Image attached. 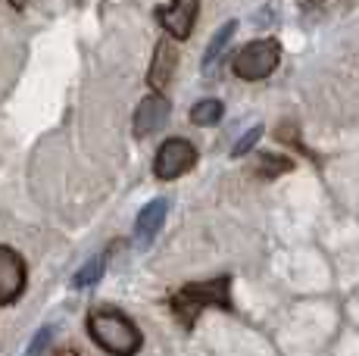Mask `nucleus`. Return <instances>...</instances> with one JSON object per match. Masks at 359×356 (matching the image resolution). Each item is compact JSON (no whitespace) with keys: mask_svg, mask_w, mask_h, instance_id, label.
Here are the masks:
<instances>
[{"mask_svg":"<svg viewBox=\"0 0 359 356\" xmlns=\"http://www.w3.org/2000/svg\"><path fill=\"white\" fill-rule=\"evenodd\" d=\"M88 334L91 341L107 350L109 356H135L141 350L144 338L135 328V322L116 310H97L88 316Z\"/></svg>","mask_w":359,"mask_h":356,"instance_id":"obj_1","label":"nucleus"},{"mask_svg":"<svg viewBox=\"0 0 359 356\" xmlns=\"http://www.w3.org/2000/svg\"><path fill=\"white\" fill-rule=\"evenodd\" d=\"M25 291V259L0 244V303H16Z\"/></svg>","mask_w":359,"mask_h":356,"instance_id":"obj_6","label":"nucleus"},{"mask_svg":"<svg viewBox=\"0 0 359 356\" xmlns=\"http://www.w3.org/2000/svg\"><path fill=\"white\" fill-rule=\"evenodd\" d=\"M259 138H262V128H259V125H257V128H250V132H247L244 138H241V141L231 147V156H244V153H250L253 144H257Z\"/></svg>","mask_w":359,"mask_h":356,"instance_id":"obj_13","label":"nucleus"},{"mask_svg":"<svg viewBox=\"0 0 359 356\" xmlns=\"http://www.w3.org/2000/svg\"><path fill=\"white\" fill-rule=\"evenodd\" d=\"M194 163H197L194 144L184 141V138H169L160 150H156L154 172H156V178H163V182H172V178H182Z\"/></svg>","mask_w":359,"mask_h":356,"instance_id":"obj_4","label":"nucleus"},{"mask_svg":"<svg viewBox=\"0 0 359 356\" xmlns=\"http://www.w3.org/2000/svg\"><path fill=\"white\" fill-rule=\"evenodd\" d=\"M175 69H178V47H175V41L163 38L154 50V63H150V72H147V85L154 88V91H163V88L172 81Z\"/></svg>","mask_w":359,"mask_h":356,"instance_id":"obj_8","label":"nucleus"},{"mask_svg":"<svg viewBox=\"0 0 359 356\" xmlns=\"http://www.w3.org/2000/svg\"><path fill=\"white\" fill-rule=\"evenodd\" d=\"M10 6H13V10H25V6H29V0H10Z\"/></svg>","mask_w":359,"mask_h":356,"instance_id":"obj_16","label":"nucleus"},{"mask_svg":"<svg viewBox=\"0 0 359 356\" xmlns=\"http://www.w3.org/2000/svg\"><path fill=\"white\" fill-rule=\"evenodd\" d=\"M57 356H79V353H75V350H60Z\"/></svg>","mask_w":359,"mask_h":356,"instance_id":"obj_17","label":"nucleus"},{"mask_svg":"<svg viewBox=\"0 0 359 356\" xmlns=\"http://www.w3.org/2000/svg\"><path fill=\"white\" fill-rule=\"evenodd\" d=\"M169 122V100L163 94H150L135 109V138H150Z\"/></svg>","mask_w":359,"mask_h":356,"instance_id":"obj_7","label":"nucleus"},{"mask_svg":"<svg viewBox=\"0 0 359 356\" xmlns=\"http://www.w3.org/2000/svg\"><path fill=\"white\" fill-rule=\"evenodd\" d=\"M53 338V328H41L38 334H34V341H32V347H29V356H38L41 350L47 347V341Z\"/></svg>","mask_w":359,"mask_h":356,"instance_id":"obj_15","label":"nucleus"},{"mask_svg":"<svg viewBox=\"0 0 359 356\" xmlns=\"http://www.w3.org/2000/svg\"><path fill=\"white\" fill-rule=\"evenodd\" d=\"M222 100H212V97H206V100H200V104L191 107V122L200 128H206V125H216L219 119H222Z\"/></svg>","mask_w":359,"mask_h":356,"instance_id":"obj_11","label":"nucleus"},{"mask_svg":"<svg viewBox=\"0 0 359 356\" xmlns=\"http://www.w3.org/2000/svg\"><path fill=\"white\" fill-rule=\"evenodd\" d=\"M165 213H169V203L163 200H150L147 207L141 210V216H137V225H135V235L141 244H150L154 241V235L160 231V225L165 222Z\"/></svg>","mask_w":359,"mask_h":356,"instance_id":"obj_9","label":"nucleus"},{"mask_svg":"<svg viewBox=\"0 0 359 356\" xmlns=\"http://www.w3.org/2000/svg\"><path fill=\"white\" fill-rule=\"evenodd\" d=\"M262 175H281L291 169V160H285V156H262Z\"/></svg>","mask_w":359,"mask_h":356,"instance_id":"obj_14","label":"nucleus"},{"mask_svg":"<svg viewBox=\"0 0 359 356\" xmlns=\"http://www.w3.org/2000/svg\"><path fill=\"white\" fill-rule=\"evenodd\" d=\"M197 10H200V0H172L169 6L156 10V22L165 29V35H172L175 41H184L194 32Z\"/></svg>","mask_w":359,"mask_h":356,"instance_id":"obj_5","label":"nucleus"},{"mask_svg":"<svg viewBox=\"0 0 359 356\" xmlns=\"http://www.w3.org/2000/svg\"><path fill=\"white\" fill-rule=\"evenodd\" d=\"M278 60H281L278 41L259 38V41H250V44H244L238 53H234L231 69H234L238 78H244V81H259V78H266V75L275 72Z\"/></svg>","mask_w":359,"mask_h":356,"instance_id":"obj_3","label":"nucleus"},{"mask_svg":"<svg viewBox=\"0 0 359 356\" xmlns=\"http://www.w3.org/2000/svg\"><path fill=\"white\" fill-rule=\"evenodd\" d=\"M229 275L212 278V282H197V285H184L182 291L172 297V313L178 316L184 328H191L200 316V310L206 306H222L229 310L231 306V294H229Z\"/></svg>","mask_w":359,"mask_h":356,"instance_id":"obj_2","label":"nucleus"},{"mask_svg":"<svg viewBox=\"0 0 359 356\" xmlns=\"http://www.w3.org/2000/svg\"><path fill=\"white\" fill-rule=\"evenodd\" d=\"M103 266H107V259H103V256L88 259V263L81 266L79 272H75L72 285H75V287H91V285H97V282H100V275H103Z\"/></svg>","mask_w":359,"mask_h":356,"instance_id":"obj_12","label":"nucleus"},{"mask_svg":"<svg viewBox=\"0 0 359 356\" xmlns=\"http://www.w3.org/2000/svg\"><path fill=\"white\" fill-rule=\"evenodd\" d=\"M234 32H238V22H225L222 29L216 32V38L210 41V47H206V57H203V72H206V75L219 72V63H222V57H225V47L231 44Z\"/></svg>","mask_w":359,"mask_h":356,"instance_id":"obj_10","label":"nucleus"}]
</instances>
